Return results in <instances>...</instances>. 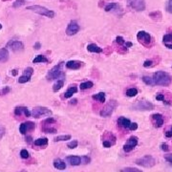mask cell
I'll return each mask as SVG.
<instances>
[{
  "instance_id": "1",
  "label": "cell",
  "mask_w": 172,
  "mask_h": 172,
  "mask_svg": "<svg viewBox=\"0 0 172 172\" xmlns=\"http://www.w3.org/2000/svg\"><path fill=\"white\" fill-rule=\"evenodd\" d=\"M152 79L155 85H160V86H168L170 85V83L172 81L171 76L163 71H158L154 73Z\"/></svg>"
},
{
  "instance_id": "2",
  "label": "cell",
  "mask_w": 172,
  "mask_h": 172,
  "mask_svg": "<svg viewBox=\"0 0 172 172\" xmlns=\"http://www.w3.org/2000/svg\"><path fill=\"white\" fill-rule=\"evenodd\" d=\"M63 65H64V62H59L57 65H56V66H54L51 70L47 73V76H46L47 80H54V79H57L64 76V73L62 70Z\"/></svg>"
},
{
  "instance_id": "3",
  "label": "cell",
  "mask_w": 172,
  "mask_h": 172,
  "mask_svg": "<svg viewBox=\"0 0 172 172\" xmlns=\"http://www.w3.org/2000/svg\"><path fill=\"white\" fill-rule=\"evenodd\" d=\"M27 10H30V11H33L34 13H36L38 14H41V15H45V16H47L49 18H53L55 17V11H51L47 9V8H45L43 6H39V5H34V6H29L27 7Z\"/></svg>"
},
{
  "instance_id": "4",
  "label": "cell",
  "mask_w": 172,
  "mask_h": 172,
  "mask_svg": "<svg viewBox=\"0 0 172 172\" xmlns=\"http://www.w3.org/2000/svg\"><path fill=\"white\" fill-rule=\"evenodd\" d=\"M137 39L139 40L140 43H141L143 46H145L146 48H149L152 46L153 39L151 36L148 33H146L145 31H140L137 34Z\"/></svg>"
},
{
  "instance_id": "5",
  "label": "cell",
  "mask_w": 172,
  "mask_h": 172,
  "mask_svg": "<svg viewBox=\"0 0 172 172\" xmlns=\"http://www.w3.org/2000/svg\"><path fill=\"white\" fill-rule=\"evenodd\" d=\"M31 115L36 118H39L41 117H46V116H51L52 115V111L50 110L47 107H43V106H37L34 107L31 112Z\"/></svg>"
},
{
  "instance_id": "6",
  "label": "cell",
  "mask_w": 172,
  "mask_h": 172,
  "mask_svg": "<svg viewBox=\"0 0 172 172\" xmlns=\"http://www.w3.org/2000/svg\"><path fill=\"white\" fill-rule=\"evenodd\" d=\"M136 164L143 167H152L156 164V160L150 155H145L136 160Z\"/></svg>"
},
{
  "instance_id": "7",
  "label": "cell",
  "mask_w": 172,
  "mask_h": 172,
  "mask_svg": "<svg viewBox=\"0 0 172 172\" xmlns=\"http://www.w3.org/2000/svg\"><path fill=\"white\" fill-rule=\"evenodd\" d=\"M132 108L133 110H138V111H150L154 108V105L150 101H147L145 99H141V101H138L133 105Z\"/></svg>"
},
{
  "instance_id": "8",
  "label": "cell",
  "mask_w": 172,
  "mask_h": 172,
  "mask_svg": "<svg viewBox=\"0 0 172 172\" xmlns=\"http://www.w3.org/2000/svg\"><path fill=\"white\" fill-rule=\"evenodd\" d=\"M116 107H117V101H110V102L107 103V104L101 109V111L99 112V115L103 118L109 117L112 115V113L114 112V110Z\"/></svg>"
},
{
  "instance_id": "9",
  "label": "cell",
  "mask_w": 172,
  "mask_h": 172,
  "mask_svg": "<svg viewBox=\"0 0 172 172\" xmlns=\"http://www.w3.org/2000/svg\"><path fill=\"white\" fill-rule=\"evenodd\" d=\"M115 143H116V137H115L112 133L106 131L104 136H103V141H102L103 147L109 148V147L112 146V145H114Z\"/></svg>"
},
{
  "instance_id": "10",
  "label": "cell",
  "mask_w": 172,
  "mask_h": 172,
  "mask_svg": "<svg viewBox=\"0 0 172 172\" xmlns=\"http://www.w3.org/2000/svg\"><path fill=\"white\" fill-rule=\"evenodd\" d=\"M130 8L137 11H141L145 10V1L144 0H127Z\"/></svg>"
},
{
  "instance_id": "11",
  "label": "cell",
  "mask_w": 172,
  "mask_h": 172,
  "mask_svg": "<svg viewBox=\"0 0 172 172\" xmlns=\"http://www.w3.org/2000/svg\"><path fill=\"white\" fill-rule=\"evenodd\" d=\"M138 144V138L136 136H132L130 137L129 139L126 141V143L123 145V150L125 152H130L132 151L134 148L137 146Z\"/></svg>"
},
{
  "instance_id": "12",
  "label": "cell",
  "mask_w": 172,
  "mask_h": 172,
  "mask_svg": "<svg viewBox=\"0 0 172 172\" xmlns=\"http://www.w3.org/2000/svg\"><path fill=\"white\" fill-rule=\"evenodd\" d=\"M34 128H36V123L33 121L22 122V123L19 125V132H20L22 135H24V134H26L27 132L33 131Z\"/></svg>"
},
{
  "instance_id": "13",
  "label": "cell",
  "mask_w": 172,
  "mask_h": 172,
  "mask_svg": "<svg viewBox=\"0 0 172 172\" xmlns=\"http://www.w3.org/2000/svg\"><path fill=\"white\" fill-rule=\"evenodd\" d=\"M80 29L79 25L78 24V22L73 20L68 24L67 29H66V34L67 36H75L76 34L79 33V31Z\"/></svg>"
},
{
  "instance_id": "14",
  "label": "cell",
  "mask_w": 172,
  "mask_h": 172,
  "mask_svg": "<svg viewBox=\"0 0 172 172\" xmlns=\"http://www.w3.org/2000/svg\"><path fill=\"white\" fill-rule=\"evenodd\" d=\"M7 47L10 48L13 52H20L24 49V44L19 40H11L8 42Z\"/></svg>"
},
{
  "instance_id": "15",
  "label": "cell",
  "mask_w": 172,
  "mask_h": 172,
  "mask_svg": "<svg viewBox=\"0 0 172 172\" xmlns=\"http://www.w3.org/2000/svg\"><path fill=\"white\" fill-rule=\"evenodd\" d=\"M152 121H153V123H154L155 127H162L163 124V115H161L159 113H156V114H153L152 115Z\"/></svg>"
},
{
  "instance_id": "16",
  "label": "cell",
  "mask_w": 172,
  "mask_h": 172,
  "mask_svg": "<svg viewBox=\"0 0 172 172\" xmlns=\"http://www.w3.org/2000/svg\"><path fill=\"white\" fill-rule=\"evenodd\" d=\"M22 114H24L26 117H30L31 116V112L29 109L25 106H16L14 108V115L16 116H21Z\"/></svg>"
},
{
  "instance_id": "17",
  "label": "cell",
  "mask_w": 172,
  "mask_h": 172,
  "mask_svg": "<svg viewBox=\"0 0 172 172\" xmlns=\"http://www.w3.org/2000/svg\"><path fill=\"white\" fill-rule=\"evenodd\" d=\"M82 62H80L79 60H69L66 62V67L71 70H79L81 67Z\"/></svg>"
},
{
  "instance_id": "18",
  "label": "cell",
  "mask_w": 172,
  "mask_h": 172,
  "mask_svg": "<svg viewBox=\"0 0 172 172\" xmlns=\"http://www.w3.org/2000/svg\"><path fill=\"white\" fill-rule=\"evenodd\" d=\"M118 124L122 128L129 129V126H130V124H131V121H130L129 118H126L124 117H120L118 118Z\"/></svg>"
},
{
  "instance_id": "19",
  "label": "cell",
  "mask_w": 172,
  "mask_h": 172,
  "mask_svg": "<svg viewBox=\"0 0 172 172\" xmlns=\"http://www.w3.org/2000/svg\"><path fill=\"white\" fill-rule=\"evenodd\" d=\"M67 161L68 163H70L71 166H79L80 163H81V158L79 156H68L67 157Z\"/></svg>"
},
{
  "instance_id": "20",
  "label": "cell",
  "mask_w": 172,
  "mask_h": 172,
  "mask_svg": "<svg viewBox=\"0 0 172 172\" xmlns=\"http://www.w3.org/2000/svg\"><path fill=\"white\" fill-rule=\"evenodd\" d=\"M78 92V87L76 85H71L68 88V90L64 93V98H70L73 97V95L76 94Z\"/></svg>"
},
{
  "instance_id": "21",
  "label": "cell",
  "mask_w": 172,
  "mask_h": 172,
  "mask_svg": "<svg viewBox=\"0 0 172 172\" xmlns=\"http://www.w3.org/2000/svg\"><path fill=\"white\" fill-rule=\"evenodd\" d=\"M87 51H89L91 53H97V54H99V53H102L103 50L102 48H101L99 46L96 45L94 43H91L89 45H87Z\"/></svg>"
},
{
  "instance_id": "22",
  "label": "cell",
  "mask_w": 172,
  "mask_h": 172,
  "mask_svg": "<svg viewBox=\"0 0 172 172\" xmlns=\"http://www.w3.org/2000/svg\"><path fill=\"white\" fill-rule=\"evenodd\" d=\"M9 59V52L6 48L0 49V62H6Z\"/></svg>"
},
{
  "instance_id": "23",
  "label": "cell",
  "mask_w": 172,
  "mask_h": 172,
  "mask_svg": "<svg viewBox=\"0 0 172 172\" xmlns=\"http://www.w3.org/2000/svg\"><path fill=\"white\" fill-rule=\"evenodd\" d=\"M49 62L50 60L45 56H42V55H37L33 59V63H49Z\"/></svg>"
},
{
  "instance_id": "24",
  "label": "cell",
  "mask_w": 172,
  "mask_h": 172,
  "mask_svg": "<svg viewBox=\"0 0 172 172\" xmlns=\"http://www.w3.org/2000/svg\"><path fill=\"white\" fill-rule=\"evenodd\" d=\"M54 166L57 169H60V170H63L66 168V163H65L64 161L60 160V159H56L54 161Z\"/></svg>"
},
{
  "instance_id": "25",
  "label": "cell",
  "mask_w": 172,
  "mask_h": 172,
  "mask_svg": "<svg viewBox=\"0 0 172 172\" xmlns=\"http://www.w3.org/2000/svg\"><path fill=\"white\" fill-rule=\"evenodd\" d=\"M34 145L36 146H45V145L48 144V139L47 138H39L34 141Z\"/></svg>"
},
{
  "instance_id": "26",
  "label": "cell",
  "mask_w": 172,
  "mask_h": 172,
  "mask_svg": "<svg viewBox=\"0 0 172 172\" xmlns=\"http://www.w3.org/2000/svg\"><path fill=\"white\" fill-rule=\"evenodd\" d=\"M92 98L95 99V101H98L99 102H104L105 101V93L101 92V93L93 95V96H92Z\"/></svg>"
},
{
  "instance_id": "27",
  "label": "cell",
  "mask_w": 172,
  "mask_h": 172,
  "mask_svg": "<svg viewBox=\"0 0 172 172\" xmlns=\"http://www.w3.org/2000/svg\"><path fill=\"white\" fill-rule=\"evenodd\" d=\"M63 86H64V80L63 79H57V81H56V83L53 85V91L54 92L59 91Z\"/></svg>"
},
{
  "instance_id": "28",
  "label": "cell",
  "mask_w": 172,
  "mask_h": 172,
  "mask_svg": "<svg viewBox=\"0 0 172 172\" xmlns=\"http://www.w3.org/2000/svg\"><path fill=\"white\" fill-rule=\"evenodd\" d=\"M149 16H150L153 20L155 21H160L161 19H162V13H161L160 11H152V13L149 14Z\"/></svg>"
},
{
  "instance_id": "29",
  "label": "cell",
  "mask_w": 172,
  "mask_h": 172,
  "mask_svg": "<svg viewBox=\"0 0 172 172\" xmlns=\"http://www.w3.org/2000/svg\"><path fill=\"white\" fill-rule=\"evenodd\" d=\"M118 8H120V5L117 3H109L107 4L104 8V11H114V10H118Z\"/></svg>"
},
{
  "instance_id": "30",
  "label": "cell",
  "mask_w": 172,
  "mask_h": 172,
  "mask_svg": "<svg viewBox=\"0 0 172 172\" xmlns=\"http://www.w3.org/2000/svg\"><path fill=\"white\" fill-rule=\"evenodd\" d=\"M42 131H43L44 133H56V129L55 127H50L49 125H44V124H42Z\"/></svg>"
},
{
  "instance_id": "31",
  "label": "cell",
  "mask_w": 172,
  "mask_h": 172,
  "mask_svg": "<svg viewBox=\"0 0 172 172\" xmlns=\"http://www.w3.org/2000/svg\"><path fill=\"white\" fill-rule=\"evenodd\" d=\"M93 86H94V83L92 81H85V82L80 83L79 88H80V90H86V89H90V88H92Z\"/></svg>"
},
{
  "instance_id": "32",
  "label": "cell",
  "mask_w": 172,
  "mask_h": 172,
  "mask_svg": "<svg viewBox=\"0 0 172 172\" xmlns=\"http://www.w3.org/2000/svg\"><path fill=\"white\" fill-rule=\"evenodd\" d=\"M68 140H71V135H60L56 137L54 139V141H65Z\"/></svg>"
},
{
  "instance_id": "33",
  "label": "cell",
  "mask_w": 172,
  "mask_h": 172,
  "mask_svg": "<svg viewBox=\"0 0 172 172\" xmlns=\"http://www.w3.org/2000/svg\"><path fill=\"white\" fill-rule=\"evenodd\" d=\"M125 94H126L127 97H130V98L135 97V96L138 94V89H137V88H129L128 90H126Z\"/></svg>"
},
{
  "instance_id": "34",
  "label": "cell",
  "mask_w": 172,
  "mask_h": 172,
  "mask_svg": "<svg viewBox=\"0 0 172 172\" xmlns=\"http://www.w3.org/2000/svg\"><path fill=\"white\" fill-rule=\"evenodd\" d=\"M143 81L145 84H146V85H149V86L155 85V84H154V81H153V79H152V78H149V76H143Z\"/></svg>"
},
{
  "instance_id": "35",
  "label": "cell",
  "mask_w": 172,
  "mask_h": 172,
  "mask_svg": "<svg viewBox=\"0 0 172 172\" xmlns=\"http://www.w3.org/2000/svg\"><path fill=\"white\" fill-rule=\"evenodd\" d=\"M163 42L164 43H170L172 44V34H166L163 37Z\"/></svg>"
},
{
  "instance_id": "36",
  "label": "cell",
  "mask_w": 172,
  "mask_h": 172,
  "mask_svg": "<svg viewBox=\"0 0 172 172\" xmlns=\"http://www.w3.org/2000/svg\"><path fill=\"white\" fill-rule=\"evenodd\" d=\"M120 172H143V171L134 167H125V168H122Z\"/></svg>"
},
{
  "instance_id": "37",
  "label": "cell",
  "mask_w": 172,
  "mask_h": 172,
  "mask_svg": "<svg viewBox=\"0 0 172 172\" xmlns=\"http://www.w3.org/2000/svg\"><path fill=\"white\" fill-rule=\"evenodd\" d=\"M30 79H31L30 76H25V75H22V76H20V78L18 79V82H19V83H26V82L30 81Z\"/></svg>"
},
{
  "instance_id": "38",
  "label": "cell",
  "mask_w": 172,
  "mask_h": 172,
  "mask_svg": "<svg viewBox=\"0 0 172 172\" xmlns=\"http://www.w3.org/2000/svg\"><path fill=\"white\" fill-rule=\"evenodd\" d=\"M33 74H34V69L32 67H27L24 70V72H23V75L28 76H30V78L33 76Z\"/></svg>"
},
{
  "instance_id": "39",
  "label": "cell",
  "mask_w": 172,
  "mask_h": 172,
  "mask_svg": "<svg viewBox=\"0 0 172 172\" xmlns=\"http://www.w3.org/2000/svg\"><path fill=\"white\" fill-rule=\"evenodd\" d=\"M78 144H79L78 141H76V140H73L72 141H70V143H68L67 146L70 148V149H74L76 147H78Z\"/></svg>"
},
{
  "instance_id": "40",
  "label": "cell",
  "mask_w": 172,
  "mask_h": 172,
  "mask_svg": "<svg viewBox=\"0 0 172 172\" xmlns=\"http://www.w3.org/2000/svg\"><path fill=\"white\" fill-rule=\"evenodd\" d=\"M25 4V1L24 0H15V1L13 3V7L14 8H19L23 6Z\"/></svg>"
},
{
  "instance_id": "41",
  "label": "cell",
  "mask_w": 172,
  "mask_h": 172,
  "mask_svg": "<svg viewBox=\"0 0 172 172\" xmlns=\"http://www.w3.org/2000/svg\"><path fill=\"white\" fill-rule=\"evenodd\" d=\"M20 157L22 159H28L30 157L29 151L27 150V149H22V150L20 151Z\"/></svg>"
},
{
  "instance_id": "42",
  "label": "cell",
  "mask_w": 172,
  "mask_h": 172,
  "mask_svg": "<svg viewBox=\"0 0 172 172\" xmlns=\"http://www.w3.org/2000/svg\"><path fill=\"white\" fill-rule=\"evenodd\" d=\"M56 118H46V120L42 122V124H54V123H56Z\"/></svg>"
},
{
  "instance_id": "43",
  "label": "cell",
  "mask_w": 172,
  "mask_h": 172,
  "mask_svg": "<svg viewBox=\"0 0 172 172\" xmlns=\"http://www.w3.org/2000/svg\"><path fill=\"white\" fill-rule=\"evenodd\" d=\"M115 42H116L117 44L122 46V45H124L125 40H124V38L122 37V36H117V37H116V39H115Z\"/></svg>"
},
{
  "instance_id": "44",
  "label": "cell",
  "mask_w": 172,
  "mask_h": 172,
  "mask_svg": "<svg viewBox=\"0 0 172 172\" xmlns=\"http://www.w3.org/2000/svg\"><path fill=\"white\" fill-rule=\"evenodd\" d=\"M166 11L172 14V0H168L166 3Z\"/></svg>"
},
{
  "instance_id": "45",
  "label": "cell",
  "mask_w": 172,
  "mask_h": 172,
  "mask_svg": "<svg viewBox=\"0 0 172 172\" xmlns=\"http://www.w3.org/2000/svg\"><path fill=\"white\" fill-rule=\"evenodd\" d=\"M152 66H153V60H151V59H147L143 62V67H145V68H149V67H152Z\"/></svg>"
},
{
  "instance_id": "46",
  "label": "cell",
  "mask_w": 172,
  "mask_h": 172,
  "mask_svg": "<svg viewBox=\"0 0 172 172\" xmlns=\"http://www.w3.org/2000/svg\"><path fill=\"white\" fill-rule=\"evenodd\" d=\"M10 91H11L10 87L9 86H5L1 91H0V95H6V94L9 93Z\"/></svg>"
},
{
  "instance_id": "47",
  "label": "cell",
  "mask_w": 172,
  "mask_h": 172,
  "mask_svg": "<svg viewBox=\"0 0 172 172\" xmlns=\"http://www.w3.org/2000/svg\"><path fill=\"white\" fill-rule=\"evenodd\" d=\"M166 138H171L172 137V125L166 131Z\"/></svg>"
},
{
  "instance_id": "48",
  "label": "cell",
  "mask_w": 172,
  "mask_h": 172,
  "mask_svg": "<svg viewBox=\"0 0 172 172\" xmlns=\"http://www.w3.org/2000/svg\"><path fill=\"white\" fill-rule=\"evenodd\" d=\"M90 161H91V159L88 156H83V157H81V162L83 163H89Z\"/></svg>"
},
{
  "instance_id": "49",
  "label": "cell",
  "mask_w": 172,
  "mask_h": 172,
  "mask_svg": "<svg viewBox=\"0 0 172 172\" xmlns=\"http://www.w3.org/2000/svg\"><path fill=\"white\" fill-rule=\"evenodd\" d=\"M161 149H162L163 151H168L169 150V147H168V144L167 143H162L161 144Z\"/></svg>"
},
{
  "instance_id": "50",
  "label": "cell",
  "mask_w": 172,
  "mask_h": 172,
  "mask_svg": "<svg viewBox=\"0 0 172 172\" xmlns=\"http://www.w3.org/2000/svg\"><path fill=\"white\" fill-rule=\"evenodd\" d=\"M4 135H5V128H4V126L0 124V140L4 137Z\"/></svg>"
},
{
  "instance_id": "51",
  "label": "cell",
  "mask_w": 172,
  "mask_h": 172,
  "mask_svg": "<svg viewBox=\"0 0 172 172\" xmlns=\"http://www.w3.org/2000/svg\"><path fill=\"white\" fill-rule=\"evenodd\" d=\"M138 128V124L136 122H131V124L129 126V129L131 130V131H134V130H136Z\"/></svg>"
},
{
  "instance_id": "52",
  "label": "cell",
  "mask_w": 172,
  "mask_h": 172,
  "mask_svg": "<svg viewBox=\"0 0 172 172\" xmlns=\"http://www.w3.org/2000/svg\"><path fill=\"white\" fill-rule=\"evenodd\" d=\"M164 159H166V161H167L168 163H172V154H166V155H164Z\"/></svg>"
},
{
  "instance_id": "53",
  "label": "cell",
  "mask_w": 172,
  "mask_h": 172,
  "mask_svg": "<svg viewBox=\"0 0 172 172\" xmlns=\"http://www.w3.org/2000/svg\"><path fill=\"white\" fill-rule=\"evenodd\" d=\"M156 99L157 101H164V96L163 94H158L156 96Z\"/></svg>"
},
{
  "instance_id": "54",
  "label": "cell",
  "mask_w": 172,
  "mask_h": 172,
  "mask_svg": "<svg viewBox=\"0 0 172 172\" xmlns=\"http://www.w3.org/2000/svg\"><path fill=\"white\" fill-rule=\"evenodd\" d=\"M34 48L36 49V50H39L41 48V44H40V42H36L34 45Z\"/></svg>"
},
{
  "instance_id": "55",
  "label": "cell",
  "mask_w": 172,
  "mask_h": 172,
  "mask_svg": "<svg viewBox=\"0 0 172 172\" xmlns=\"http://www.w3.org/2000/svg\"><path fill=\"white\" fill-rule=\"evenodd\" d=\"M133 44L131 43V42H125L124 43V47H126V48H129V47H131Z\"/></svg>"
},
{
  "instance_id": "56",
  "label": "cell",
  "mask_w": 172,
  "mask_h": 172,
  "mask_svg": "<svg viewBox=\"0 0 172 172\" xmlns=\"http://www.w3.org/2000/svg\"><path fill=\"white\" fill-rule=\"evenodd\" d=\"M69 103H70V104H76V103H78V101H76V98H74V99H71Z\"/></svg>"
},
{
  "instance_id": "57",
  "label": "cell",
  "mask_w": 172,
  "mask_h": 172,
  "mask_svg": "<svg viewBox=\"0 0 172 172\" xmlns=\"http://www.w3.org/2000/svg\"><path fill=\"white\" fill-rule=\"evenodd\" d=\"M11 75H13V76H16L17 74H18V71L16 70V69H14V70H11Z\"/></svg>"
},
{
  "instance_id": "58",
  "label": "cell",
  "mask_w": 172,
  "mask_h": 172,
  "mask_svg": "<svg viewBox=\"0 0 172 172\" xmlns=\"http://www.w3.org/2000/svg\"><path fill=\"white\" fill-rule=\"evenodd\" d=\"M164 46L168 49H172V44H170V43H164Z\"/></svg>"
},
{
  "instance_id": "59",
  "label": "cell",
  "mask_w": 172,
  "mask_h": 172,
  "mask_svg": "<svg viewBox=\"0 0 172 172\" xmlns=\"http://www.w3.org/2000/svg\"><path fill=\"white\" fill-rule=\"evenodd\" d=\"M26 141H28V143H31V141H32V137H28V138H26Z\"/></svg>"
},
{
  "instance_id": "60",
  "label": "cell",
  "mask_w": 172,
  "mask_h": 172,
  "mask_svg": "<svg viewBox=\"0 0 172 172\" xmlns=\"http://www.w3.org/2000/svg\"><path fill=\"white\" fill-rule=\"evenodd\" d=\"M2 29V25H1V23H0V30Z\"/></svg>"
},
{
  "instance_id": "61",
  "label": "cell",
  "mask_w": 172,
  "mask_h": 172,
  "mask_svg": "<svg viewBox=\"0 0 172 172\" xmlns=\"http://www.w3.org/2000/svg\"><path fill=\"white\" fill-rule=\"evenodd\" d=\"M20 172H27V171H26V170H21Z\"/></svg>"
},
{
  "instance_id": "62",
  "label": "cell",
  "mask_w": 172,
  "mask_h": 172,
  "mask_svg": "<svg viewBox=\"0 0 172 172\" xmlns=\"http://www.w3.org/2000/svg\"><path fill=\"white\" fill-rule=\"evenodd\" d=\"M2 1H9V0H2Z\"/></svg>"
}]
</instances>
